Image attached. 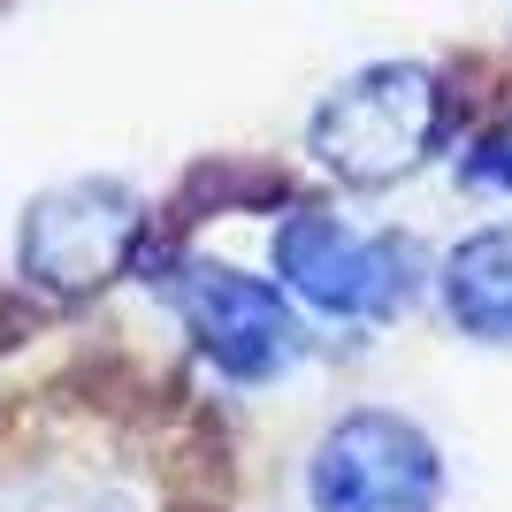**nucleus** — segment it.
I'll list each match as a JSON object with an SVG mask.
<instances>
[{
	"label": "nucleus",
	"mask_w": 512,
	"mask_h": 512,
	"mask_svg": "<svg viewBox=\"0 0 512 512\" xmlns=\"http://www.w3.org/2000/svg\"><path fill=\"white\" fill-rule=\"evenodd\" d=\"M444 490L436 436L390 406L337 413L306 459V512H444Z\"/></svg>",
	"instance_id": "20e7f679"
},
{
	"label": "nucleus",
	"mask_w": 512,
	"mask_h": 512,
	"mask_svg": "<svg viewBox=\"0 0 512 512\" xmlns=\"http://www.w3.org/2000/svg\"><path fill=\"white\" fill-rule=\"evenodd\" d=\"M436 291L474 344H512V222H482L459 237L436 268Z\"/></svg>",
	"instance_id": "423d86ee"
},
{
	"label": "nucleus",
	"mask_w": 512,
	"mask_h": 512,
	"mask_svg": "<svg viewBox=\"0 0 512 512\" xmlns=\"http://www.w3.org/2000/svg\"><path fill=\"white\" fill-rule=\"evenodd\" d=\"M467 184H482V192H505V199H512V123H497L490 138H474V153H467Z\"/></svg>",
	"instance_id": "0eeeda50"
},
{
	"label": "nucleus",
	"mask_w": 512,
	"mask_h": 512,
	"mask_svg": "<svg viewBox=\"0 0 512 512\" xmlns=\"http://www.w3.org/2000/svg\"><path fill=\"white\" fill-rule=\"evenodd\" d=\"M169 306L184 321V337L199 344V360L222 367L230 383H276L299 360V299L276 276L230 268V260H176Z\"/></svg>",
	"instance_id": "39448f33"
},
{
	"label": "nucleus",
	"mask_w": 512,
	"mask_h": 512,
	"mask_svg": "<svg viewBox=\"0 0 512 512\" xmlns=\"http://www.w3.org/2000/svg\"><path fill=\"white\" fill-rule=\"evenodd\" d=\"M268 260H276V283L321 321H390L436 276L406 230H352L344 214L321 207L283 214Z\"/></svg>",
	"instance_id": "f03ea898"
},
{
	"label": "nucleus",
	"mask_w": 512,
	"mask_h": 512,
	"mask_svg": "<svg viewBox=\"0 0 512 512\" xmlns=\"http://www.w3.org/2000/svg\"><path fill=\"white\" fill-rule=\"evenodd\" d=\"M146 245V199L123 176H69L46 184L16 222V276L39 299H92Z\"/></svg>",
	"instance_id": "7ed1b4c3"
},
{
	"label": "nucleus",
	"mask_w": 512,
	"mask_h": 512,
	"mask_svg": "<svg viewBox=\"0 0 512 512\" xmlns=\"http://www.w3.org/2000/svg\"><path fill=\"white\" fill-rule=\"evenodd\" d=\"M444 130H451V100H444L436 69L428 62H367L314 107L306 153L352 192H383V184H406L413 169L436 161Z\"/></svg>",
	"instance_id": "f257e3e1"
}]
</instances>
